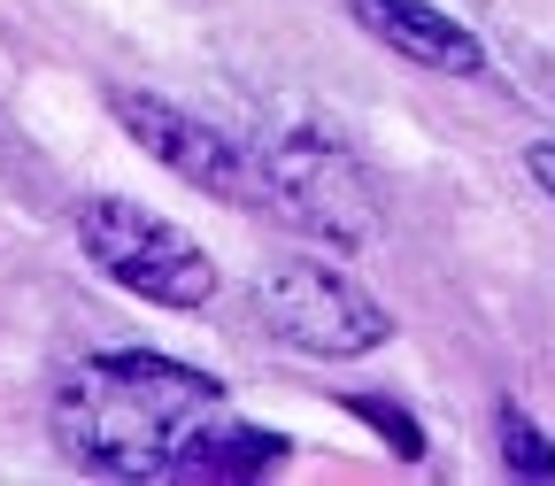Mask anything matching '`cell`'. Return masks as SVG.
Instances as JSON below:
<instances>
[{"instance_id": "1", "label": "cell", "mask_w": 555, "mask_h": 486, "mask_svg": "<svg viewBox=\"0 0 555 486\" xmlns=\"http://www.w3.org/2000/svg\"><path fill=\"white\" fill-rule=\"evenodd\" d=\"M54 433L69 463L101 478H247L286 456V440L247 425L208 371L139 347L93 356L62 379Z\"/></svg>"}, {"instance_id": "2", "label": "cell", "mask_w": 555, "mask_h": 486, "mask_svg": "<svg viewBox=\"0 0 555 486\" xmlns=\"http://www.w3.org/2000/svg\"><path fill=\"white\" fill-rule=\"evenodd\" d=\"M78 240L86 255L116 278V286L147 294L163 309H201L217 294V263H208L201 240H185L170 217L139 201H78Z\"/></svg>"}, {"instance_id": "3", "label": "cell", "mask_w": 555, "mask_h": 486, "mask_svg": "<svg viewBox=\"0 0 555 486\" xmlns=\"http://www.w3.org/2000/svg\"><path fill=\"white\" fill-rule=\"evenodd\" d=\"M255 309L278 340L309 347V356H371V347L393 332L386 309L356 286V278H339L324 263H270L255 278Z\"/></svg>"}, {"instance_id": "4", "label": "cell", "mask_w": 555, "mask_h": 486, "mask_svg": "<svg viewBox=\"0 0 555 486\" xmlns=\"http://www.w3.org/2000/svg\"><path fill=\"white\" fill-rule=\"evenodd\" d=\"M262 193L286 208V217L332 247H363L378 232V201H371V178L347 163L332 139L317 131H294L278 139V148L262 155Z\"/></svg>"}, {"instance_id": "5", "label": "cell", "mask_w": 555, "mask_h": 486, "mask_svg": "<svg viewBox=\"0 0 555 486\" xmlns=\"http://www.w3.org/2000/svg\"><path fill=\"white\" fill-rule=\"evenodd\" d=\"M108 108L124 116V131L147 148L155 163H170L178 178H193L201 193H224V201H247L262 178L247 170V155L232 148L224 131H208V124H193L185 108H170V101H147V93H108Z\"/></svg>"}, {"instance_id": "6", "label": "cell", "mask_w": 555, "mask_h": 486, "mask_svg": "<svg viewBox=\"0 0 555 486\" xmlns=\"http://www.w3.org/2000/svg\"><path fill=\"white\" fill-rule=\"evenodd\" d=\"M347 16H356L371 39H386L393 54H409L416 69H440V78H478L486 69V47L455 16L425 9V0H347Z\"/></svg>"}, {"instance_id": "7", "label": "cell", "mask_w": 555, "mask_h": 486, "mask_svg": "<svg viewBox=\"0 0 555 486\" xmlns=\"http://www.w3.org/2000/svg\"><path fill=\"white\" fill-rule=\"evenodd\" d=\"M502 456H509L517 478H555V448H547V433L525 425L517 401H502Z\"/></svg>"}, {"instance_id": "8", "label": "cell", "mask_w": 555, "mask_h": 486, "mask_svg": "<svg viewBox=\"0 0 555 486\" xmlns=\"http://www.w3.org/2000/svg\"><path fill=\"white\" fill-rule=\"evenodd\" d=\"M525 163H532V178H540V186H547V193H555V148H532V155H525Z\"/></svg>"}]
</instances>
